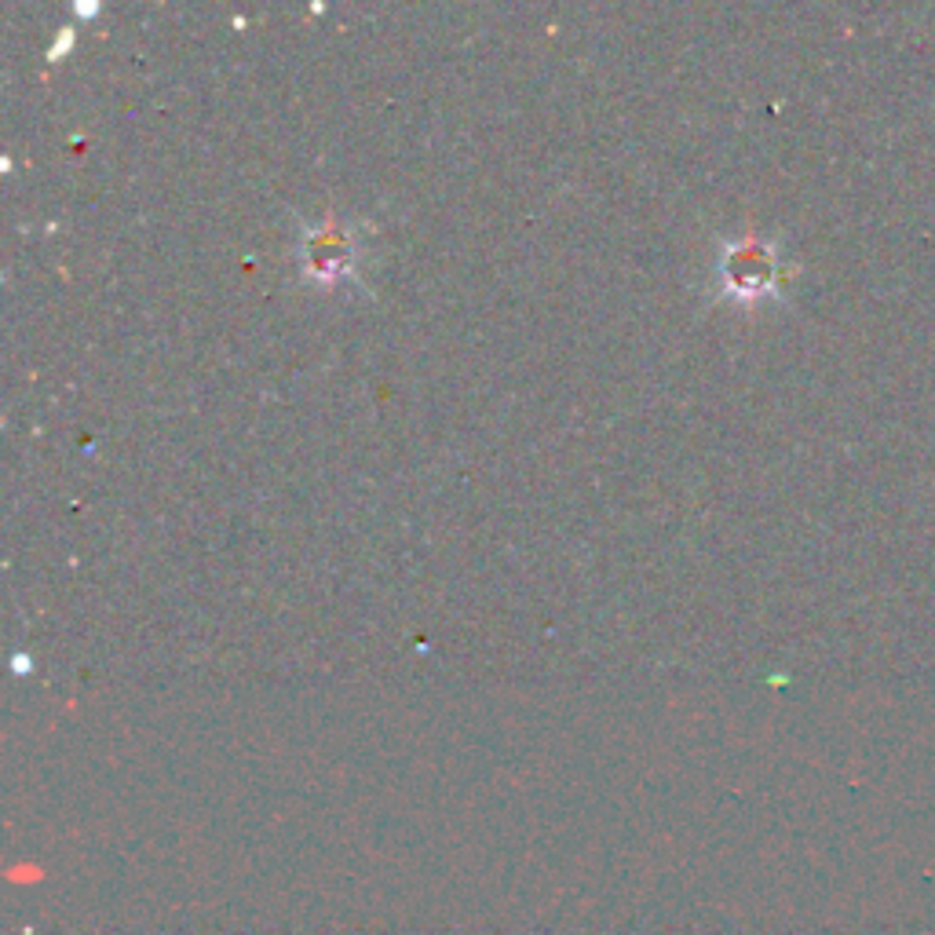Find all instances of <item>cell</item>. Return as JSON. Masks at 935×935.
Listing matches in <instances>:
<instances>
[{
	"label": "cell",
	"instance_id": "1",
	"mask_svg": "<svg viewBox=\"0 0 935 935\" xmlns=\"http://www.w3.org/2000/svg\"><path fill=\"white\" fill-rule=\"evenodd\" d=\"M721 279L731 296H760L775 282V256L764 242H735L721 260Z\"/></svg>",
	"mask_w": 935,
	"mask_h": 935
},
{
	"label": "cell",
	"instance_id": "2",
	"mask_svg": "<svg viewBox=\"0 0 935 935\" xmlns=\"http://www.w3.org/2000/svg\"><path fill=\"white\" fill-rule=\"evenodd\" d=\"M355 267V242L337 223H322L304 238V271L315 282H337Z\"/></svg>",
	"mask_w": 935,
	"mask_h": 935
}]
</instances>
